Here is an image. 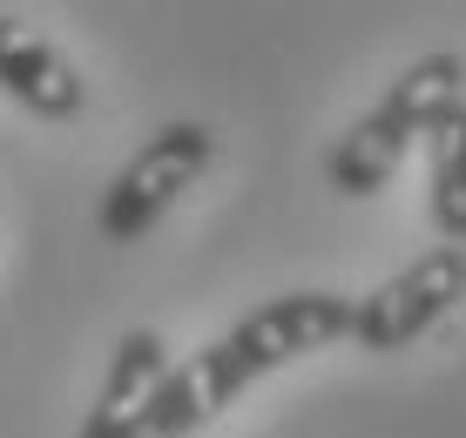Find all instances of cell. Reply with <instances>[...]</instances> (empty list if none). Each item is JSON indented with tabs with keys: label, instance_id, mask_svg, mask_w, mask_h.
<instances>
[{
	"label": "cell",
	"instance_id": "cell-1",
	"mask_svg": "<svg viewBox=\"0 0 466 438\" xmlns=\"http://www.w3.org/2000/svg\"><path fill=\"white\" fill-rule=\"evenodd\" d=\"M339 337H351V297H339V290H291V297H270L264 311H250L244 324H230L197 358L210 371V384L223 392V404H230L264 371L311 358V351L339 344Z\"/></svg>",
	"mask_w": 466,
	"mask_h": 438
},
{
	"label": "cell",
	"instance_id": "cell-2",
	"mask_svg": "<svg viewBox=\"0 0 466 438\" xmlns=\"http://www.w3.org/2000/svg\"><path fill=\"white\" fill-rule=\"evenodd\" d=\"M210 155H217V135H210L203 122H169V128H156V135L122 162V175L108 183L102 216H95V223H102V236H108V243H142V236H149L156 223L176 209L183 189H197V175L210 169Z\"/></svg>",
	"mask_w": 466,
	"mask_h": 438
},
{
	"label": "cell",
	"instance_id": "cell-3",
	"mask_svg": "<svg viewBox=\"0 0 466 438\" xmlns=\"http://www.w3.org/2000/svg\"><path fill=\"white\" fill-rule=\"evenodd\" d=\"M466 304V250L453 243H432L426 256H412L406 270H392L372 297L351 304V337L359 351H406L412 337H426L446 311Z\"/></svg>",
	"mask_w": 466,
	"mask_h": 438
},
{
	"label": "cell",
	"instance_id": "cell-4",
	"mask_svg": "<svg viewBox=\"0 0 466 438\" xmlns=\"http://www.w3.org/2000/svg\"><path fill=\"white\" fill-rule=\"evenodd\" d=\"M0 88L41 122L82 115V95H88L82 75L68 68V55L47 35H35L27 21H14V14H0Z\"/></svg>",
	"mask_w": 466,
	"mask_h": 438
},
{
	"label": "cell",
	"instance_id": "cell-5",
	"mask_svg": "<svg viewBox=\"0 0 466 438\" xmlns=\"http://www.w3.org/2000/svg\"><path fill=\"white\" fill-rule=\"evenodd\" d=\"M169 378V351L156 331H128L108 358V378H102V398L88 404L82 418V438H149V404H156V384Z\"/></svg>",
	"mask_w": 466,
	"mask_h": 438
},
{
	"label": "cell",
	"instance_id": "cell-6",
	"mask_svg": "<svg viewBox=\"0 0 466 438\" xmlns=\"http://www.w3.org/2000/svg\"><path fill=\"white\" fill-rule=\"evenodd\" d=\"M406 128H399L385 108H372V115H359L339 135V149L325 155V175H331V189L339 196H379L385 183H392V169L406 162Z\"/></svg>",
	"mask_w": 466,
	"mask_h": 438
},
{
	"label": "cell",
	"instance_id": "cell-7",
	"mask_svg": "<svg viewBox=\"0 0 466 438\" xmlns=\"http://www.w3.org/2000/svg\"><path fill=\"white\" fill-rule=\"evenodd\" d=\"M379 108L406 128V135H432L453 108H466V61L460 55H420L412 68L392 75V88H385Z\"/></svg>",
	"mask_w": 466,
	"mask_h": 438
},
{
	"label": "cell",
	"instance_id": "cell-8",
	"mask_svg": "<svg viewBox=\"0 0 466 438\" xmlns=\"http://www.w3.org/2000/svg\"><path fill=\"white\" fill-rule=\"evenodd\" d=\"M426 203H432V230L453 250H466V108H453L440 128L426 135Z\"/></svg>",
	"mask_w": 466,
	"mask_h": 438
}]
</instances>
